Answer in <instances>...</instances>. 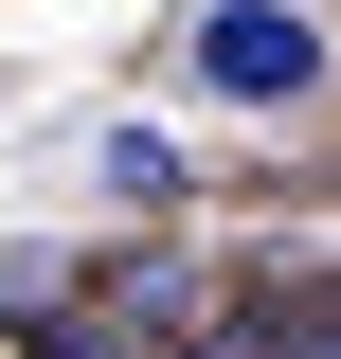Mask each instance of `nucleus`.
Segmentation results:
<instances>
[{"label": "nucleus", "mask_w": 341, "mask_h": 359, "mask_svg": "<svg viewBox=\"0 0 341 359\" xmlns=\"http://www.w3.org/2000/svg\"><path fill=\"white\" fill-rule=\"evenodd\" d=\"M180 90H234V108H305L323 90V36H305L288 0H215L198 54H180Z\"/></svg>", "instance_id": "f257e3e1"}, {"label": "nucleus", "mask_w": 341, "mask_h": 359, "mask_svg": "<svg viewBox=\"0 0 341 359\" xmlns=\"http://www.w3.org/2000/svg\"><path fill=\"white\" fill-rule=\"evenodd\" d=\"M234 359H341V269H305V287L234 306Z\"/></svg>", "instance_id": "f03ea898"}, {"label": "nucleus", "mask_w": 341, "mask_h": 359, "mask_svg": "<svg viewBox=\"0 0 341 359\" xmlns=\"http://www.w3.org/2000/svg\"><path fill=\"white\" fill-rule=\"evenodd\" d=\"M108 323H198V252H126L108 269Z\"/></svg>", "instance_id": "7ed1b4c3"}, {"label": "nucleus", "mask_w": 341, "mask_h": 359, "mask_svg": "<svg viewBox=\"0 0 341 359\" xmlns=\"http://www.w3.org/2000/svg\"><path fill=\"white\" fill-rule=\"evenodd\" d=\"M18 359H126V323H108V306H36V323H18Z\"/></svg>", "instance_id": "20e7f679"}]
</instances>
